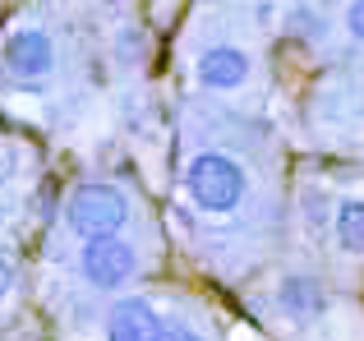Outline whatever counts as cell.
<instances>
[{"mask_svg":"<svg viewBox=\"0 0 364 341\" xmlns=\"http://www.w3.org/2000/svg\"><path fill=\"white\" fill-rule=\"evenodd\" d=\"M129 222V198L116 185H83L65 203V226L83 240H116V231Z\"/></svg>","mask_w":364,"mask_h":341,"instance_id":"1","label":"cell"},{"mask_svg":"<svg viewBox=\"0 0 364 341\" xmlns=\"http://www.w3.org/2000/svg\"><path fill=\"white\" fill-rule=\"evenodd\" d=\"M189 198H194L203 212H231L235 203L245 198V170L222 153H203L189 162Z\"/></svg>","mask_w":364,"mask_h":341,"instance_id":"2","label":"cell"},{"mask_svg":"<svg viewBox=\"0 0 364 341\" xmlns=\"http://www.w3.org/2000/svg\"><path fill=\"white\" fill-rule=\"evenodd\" d=\"M79 268H83V277H88L92 286L116 291V286H124V281L139 272V259H134V249L116 235V240H92V244H83Z\"/></svg>","mask_w":364,"mask_h":341,"instance_id":"3","label":"cell"},{"mask_svg":"<svg viewBox=\"0 0 364 341\" xmlns=\"http://www.w3.org/2000/svg\"><path fill=\"white\" fill-rule=\"evenodd\" d=\"M5 65H9V74H18V79H46L51 65H55L51 37H46L42 28H23V33H14L5 42Z\"/></svg>","mask_w":364,"mask_h":341,"instance_id":"4","label":"cell"},{"mask_svg":"<svg viewBox=\"0 0 364 341\" xmlns=\"http://www.w3.org/2000/svg\"><path fill=\"white\" fill-rule=\"evenodd\" d=\"M157 337H161V323H157V314H152L148 300L124 296V300L111 305V314H107V341H157Z\"/></svg>","mask_w":364,"mask_h":341,"instance_id":"5","label":"cell"},{"mask_svg":"<svg viewBox=\"0 0 364 341\" xmlns=\"http://www.w3.org/2000/svg\"><path fill=\"white\" fill-rule=\"evenodd\" d=\"M245 79H249V55L240 46L222 42V46H208V51L198 55V83H203V88L231 92V88H240Z\"/></svg>","mask_w":364,"mask_h":341,"instance_id":"6","label":"cell"},{"mask_svg":"<svg viewBox=\"0 0 364 341\" xmlns=\"http://www.w3.org/2000/svg\"><path fill=\"white\" fill-rule=\"evenodd\" d=\"M277 300H282L286 314L304 318V314H318V309H323V286L314 277H286L282 291H277Z\"/></svg>","mask_w":364,"mask_h":341,"instance_id":"7","label":"cell"},{"mask_svg":"<svg viewBox=\"0 0 364 341\" xmlns=\"http://www.w3.org/2000/svg\"><path fill=\"white\" fill-rule=\"evenodd\" d=\"M337 235L350 254H364V203L350 198V203L337 207Z\"/></svg>","mask_w":364,"mask_h":341,"instance_id":"8","label":"cell"},{"mask_svg":"<svg viewBox=\"0 0 364 341\" xmlns=\"http://www.w3.org/2000/svg\"><path fill=\"white\" fill-rule=\"evenodd\" d=\"M346 28H350V37H360V42H364V0H355V5L346 9Z\"/></svg>","mask_w":364,"mask_h":341,"instance_id":"9","label":"cell"},{"mask_svg":"<svg viewBox=\"0 0 364 341\" xmlns=\"http://www.w3.org/2000/svg\"><path fill=\"white\" fill-rule=\"evenodd\" d=\"M157 341H203V337H194L189 328H161V337Z\"/></svg>","mask_w":364,"mask_h":341,"instance_id":"10","label":"cell"},{"mask_svg":"<svg viewBox=\"0 0 364 341\" xmlns=\"http://www.w3.org/2000/svg\"><path fill=\"white\" fill-rule=\"evenodd\" d=\"M9 281H14V277H9V268H5V263H0V296H5V291H9Z\"/></svg>","mask_w":364,"mask_h":341,"instance_id":"11","label":"cell"}]
</instances>
